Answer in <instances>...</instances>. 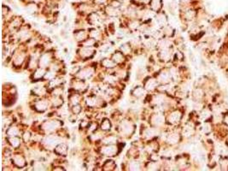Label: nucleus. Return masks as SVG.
I'll return each mask as SVG.
<instances>
[{"label": "nucleus", "mask_w": 228, "mask_h": 171, "mask_svg": "<svg viewBox=\"0 0 228 171\" xmlns=\"http://www.w3.org/2000/svg\"><path fill=\"white\" fill-rule=\"evenodd\" d=\"M156 81H154V80L151 79V80H150V81H148L146 85H145V87H146V89H148V90H151L156 87Z\"/></svg>", "instance_id": "1a4fd4ad"}, {"label": "nucleus", "mask_w": 228, "mask_h": 171, "mask_svg": "<svg viewBox=\"0 0 228 171\" xmlns=\"http://www.w3.org/2000/svg\"><path fill=\"white\" fill-rule=\"evenodd\" d=\"M29 138H30V133H26L24 134V140L27 141L28 139H29Z\"/></svg>", "instance_id": "c756f323"}, {"label": "nucleus", "mask_w": 228, "mask_h": 171, "mask_svg": "<svg viewBox=\"0 0 228 171\" xmlns=\"http://www.w3.org/2000/svg\"><path fill=\"white\" fill-rule=\"evenodd\" d=\"M17 133H18V130H17V128L16 127H10V129L8 130V134L10 136H16L17 135Z\"/></svg>", "instance_id": "4468645a"}, {"label": "nucleus", "mask_w": 228, "mask_h": 171, "mask_svg": "<svg viewBox=\"0 0 228 171\" xmlns=\"http://www.w3.org/2000/svg\"><path fill=\"white\" fill-rule=\"evenodd\" d=\"M121 129H122V132L125 133L126 134H129L130 133L133 132V126L132 124L130 123V122H124L123 123H122V127H121Z\"/></svg>", "instance_id": "20e7f679"}, {"label": "nucleus", "mask_w": 228, "mask_h": 171, "mask_svg": "<svg viewBox=\"0 0 228 171\" xmlns=\"http://www.w3.org/2000/svg\"><path fill=\"white\" fill-rule=\"evenodd\" d=\"M49 61H50V58L49 56H48V54H45V55H44L40 59V64L42 65V66H47L48 63H49Z\"/></svg>", "instance_id": "6e6552de"}, {"label": "nucleus", "mask_w": 228, "mask_h": 171, "mask_svg": "<svg viewBox=\"0 0 228 171\" xmlns=\"http://www.w3.org/2000/svg\"><path fill=\"white\" fill-rule=\"evenodd\" d=\"M116 142V138H115V137L113 136H110V137H108V138H106L104 139V143L106 144H114Z\"/></svg>", "instance_id": "a211bd4d"}, {"label": "nucleus", "mask_w": 228, "mask_h": 171, "mask_svg": "<svg viewBox=\"0 0 228 171\" xmlns=\"http://www.w3.org/2000/svg\"><path fill=\"white\" fill-rule=\"evenodd\" d=\"M121 49H122V51H123V52H125V53H128L130 51V48L127 45H123V46L121 47Z\"/></svg>", "instance_id": "cd10ccee"}, {"label": "nucleus", "mask_w": 228, "mask_h": 171, "mask_svg": "<svg viewBox=\"0 0 228 171\" xmlns=\"http://www.w3.org/2000/svg\"><path fill=\"white\" fill-rule=\"evenodd\" d=\"M10 142L14 147L18 146V145H20V143H21V142H20V139H17V138H10Z\"/></svg>", "instance_id": "dca6fc26"}, {"label": "nucleus", "mask_w": 228, "mask_h": 171, "mask_svg": "<svg viewBox=\"0 0 228 171\" xmlns=\"http://www.w3.org/2000/svg\"><path fill=\"white\" fill-rule=\"evenodd\" d=\"M129 167H130V169L136 170V169H139V167H140V164H139L138 162L133 161V162H131V163L129 164Z\"/></svg>", "instance_id": "f8f14e48"}, {"label": "nucleus", "mask_w": 228, "mask_h": 171, "mask_svg": "<svg viewBox=\"0 0 228 171\" xmlns=\"http://www.w3.org/2000/svg\"><path fill=\"white\" fill-rule=\"evenodd\" d=\"M14 160H15V163L17 165V166H19V167L24 166L25 160H24V158H22V156H16L15 158H14Z\"/></svg>", "instance_id": "423d86ee"}, {"label": "nucleus", "mask_w": 228, "mask_h": 171, "mask_svg": "<svg viewBox=\"0 0 228 171\" xmlns=\"http://www.w3.org/2000/svg\"><path fill=\"white\" fill-rule=\"evenodd\" d=\"M33 167L35 169H43L44 165H43V163H41L40 162H35V163L33 164Z\"/></svg>", "instance_id": "4be33fe9"}, {"label": "nucleus", "mask_w": 228, "mask_h": 171, "mask_svg": "<svg viewBox=\"0 0 228 171\" xmlns=\"http://www.w3.org/2000/svg\"><path fill=\"white\" fill-rule=\"evenodd\" d=\"M42 71H43V69H41V68H40V69L37 70L35 72V77H37V78H41V77L45 75V73H41L40 74V72H42Z\"/></svg>", "instance_id": "a878e982"}, {"label": "nucleus", "mask_w": 228, "mask_h": 171, "mask_svg": "<svg viewBox=\"0 0 228 171\" xmlns=\"http://www.w3.org/2000/svg\"><path fill=\"white\" fill-rule=\"evenodd\" d=\"M92 52H93L92 50L89 49V48H85V49L81 50L80 54H81L82 56H89L92 55Z\"/></svg>", "instance_id": "9d476101"}, {"label": "nucleus", "mask_w": 228, "mask_h": 171, "mask_svg": "<svg viewBox=\"0 0 228 171\" xmlns=\"http://www.w3.org/2000/svg\"><path fill=\"white\" fill-rule=\"evenodd\" d=\"M85 37V33L83 31H80V32H78L76 34V39L78 40H81V39H84Z\"/></svg>", "instance_id": "aec40b11"}, {"label": "nucleus", "mask_w": 228, "mask_h": 171, "mask_svg": "<svg viewBox=\"0 0 228 171\" xmlns=\"http://www.w3.org/2000/svg\"><path fill=\"white\" fill-rule=\"evenodd\" d=\"M102 128L104 130H108V129H109L110 128V122H109V120H107V119H105L104 122H102Z\"/></svg>", "instance_id": "2eb2a0df"}, {"label": "nucleus", "mask_w": 228, "mask_h": 171, "mask_svg": "<svg viewBox=\"0 0 228 171\" xmlns=\"http://www.w3.org/2000/svg\"><path fill=\"white\" fill-rule=\"evenodd\" d=\"M79 96L78 95H73V96H72L71 97V102H72V104H77L79 103Z\"/></svg>", "instance_id": "412c9836"}, {"label": "nucleus", "mask_w": 228, "mask_h": 171, "mask_svg": "<svg viewBox=\"0 0 228 171\" xmlns=\"http://www.w3.org/2000/svg\"><path fill=\"white\" fill-rule=\"evenodd\" d=\"M116 151H117V148L115 146H113V145H109V146H106L104 147V149L102 150V152H104L105 155H109V156H113L116 153Z\"/></svg>", "instance_id": "7ed1b4c3"}, {"label": "nucleus", "mask_w": 228, "mask_h": 171, "mask_svg": "<svg viewBox=\"0 0 228 171\" xmlns=\"http://www.w3.org/2000/svg\"><path fill=\"white\" fill-rule=\"evenodd\" d=\"M133 94H134V95L137 96V97H139V96L143 95V94H144V89L142 87H137L136 89L134 90V92H133Z\"/></svg>", "instance_id": "f3484780"}, {"label": "nucleus", "mask_w": 228, "mask_h": 171, "mask_svg": "<svg viewBox=\"0 0 228 171\" xmlns=\"http://www.w3.org/2000/svg\"><path fill=\"white\" fill-rule=\"evenodd\" d=\"M94 44H95V39H87L86 42L85 43V46H91V45H93Z\"/></svg>", "instance_id": "b1692460"}, {"label": "nucleus", "mask_w": 228, "mask_h": 171, "mask_svg": "<svg viewBox=\"0 0 228 171\" xmlns=\"http://www.w3.org/2000/svg\"><path fill=\"white\" fill-rule=\"evenodd\" d=\"M23 56H19L18 58H17V59H16V62L17 64H20V63H21L22 62V61H23Z\"/></svg>", "instance_id": "c85d7f7f"}, {"label": "nucleus", "mask_w": 228, "mask_h": 171, "mask_svg": "<svg viewBox=\"0 0 228 171\" xmlns=\"http://www.w3.org/2000/svg\"><path fill=\"white\" fill-rule=\"evenodd\" d=\"M160 3H161L160 0H152L151 7L154 9V10H157V9H159V7H160V5H161Z\"/></svg>", "instance_id": "6ab92c4d"}, {"label": "nucleus", "mask_w": 228, "mask_h": 171, "mask_svg": "<svg viewBox=\"0 0 228 171\" xmlns=\"http://www.w3.org/2000/svg\"><path fill=\"white\" fill-rule=\"evenodd\" d=\"M46 107H47V103L45 102V101H44V100L39 101V103H37V104H36V108L39 111L45 110V109H46Z\"/></svg>", "instance_id": "0eeeda50"}, {"label": "nucleus", "mask_w": 228, "mask_h": 171, "mask_svg": "<svg viewBox=\"0 0 228 171\" xmlns=\"http://www.w3.org/2000/svg\"><path fill=\"white\" fill-rule=\"evenodd\" d=\"M58 126H59L58 122L50 121V122H47L44 125V127H45V129H46L47 131H52L54 129H56Z\"/></svg>", "instance_id": "f03ea898"}, {"label": "nucleus", "mask_w": 228, "mask_h": 171, "mask_svg": "<svg viewBox=\"0 0 228 171\" xmlns=\"http://www.w3.org/2000/svg\"><path fill=\"white\" fill-rule=\"evenodd\" d=\"M87 104H89L90 106H94V105H96V104H97V99H96V98H88Z\"/></svg>", "instance_id": "5701e85b"}, {"label": "nucleus", "mask_w": 228, "mask_h": 171, "mask_svg": "<svg viewBox=\"0 0 228 171\" xmlns=\"http://www.w3.org/2000/svg\"><path fill=\"white\" fill-rule=\"evenodd\" d=\"M93 73V70L92 68H85V69L81 70L80 72L79 73V77L80 79H86V78H89V77L92 75Z\"/></svg>", "instance_id": "f257e3e1"}, {"label": "nucleus", "mask_w": 228, "mask_h": 171, "mask_svg": "<svg viewBox=\"0 0 228 171\" xmlns=\"http://www.w3.org/2000/svg\"><path fill=\"white\" fill-rule=\"evenodd\" d=\"M80 110H81V108L79 107V105H75L73 108V111L75 114H79V112H80Z\"/></svg>", "instance_id": "bb28decb"}, {"label": "nucleus", "mask_w": 228, "mask_h": 171, "mask_svg": "<svg viewBox=\"0 0 228 171\" xmlns=\"http://www.w3.org/2000/svg\"><path fill=\"white\" fill-rule=\"evenodd\" d=\"M84 83H82L81 81H79V82H76V83L75 84V87L76 88V89H79V90H81V89H83V87H84Z\"/></svg>", "instance_id": "393cba45"}, {"label": "nucleus", "mask_w": 228, "mask_h": 171, "mask_svg": "<svg viewBox=\"0 0 228 171\" xmlns=\"http://www.w3.org/2000/svg\"><path fill=\"white\" fill-rule=\"evenodd\" d=\"M67 151H68V147L67 145L64 144H60L56 148V152L59 154H61V155H66Z\"/></svg>", "instance_id": "39448f33"}, {"label": "nucleus", "mask_w": 228, "mask_h": 171, "mask_svg": "<svg viewBox=\"0 0 228 171\" xmlns=\"http://www.w3.org/2000/svg\"><path fill=\"white\" fill-rule=\"evenodd\" d=\"M113 59L115 60V62H122L123 61V56H122V54L121 53H120V52H117V53H115V55H114V56H113Z\"/></svg>", "instance_id": "9b49d317"}, {"label": "nucleus", "mask_w": 228, "mask_h": 171, "mask_svg": "<svg viewBox=\"0 0 228 171\" xmlns=\"http://www.w3.org/2000/svg\"><path fill=\"white\" fill-rule=\"evenodd\" d=\"M102 63H104L105 67H108V68H113V67H115V62H113L112 61H110V60H109V59L104 60Z\"/></svg>", "instance_id": "ddd939ff"}]
</instances>
